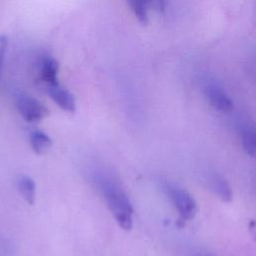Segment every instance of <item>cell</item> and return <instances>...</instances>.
Listing matches in <instances>:
<instances>
[{
	"label": "cell",
	"mask_w": 256,
	"mask_h": 256,
	"mask_svg": "<svg viewBox=\"0 0 256 256\" xmlns=\"http://www.w3.org/2000/svg\"><path fill=\"white\" fill-rule=\"evenodd\" d=\"M102 187L116 222L122 229L130 230L133 225V209L127 195L117 184L110 181H104Z\"/></svg>",
	"instance_id": "obj_1"
},
{
	"label": "cell",
	"mask_w": 256,
	"mask_h": 256,
	"mask_svg": "<svg viewBox=\"0 0 256 256\" xmlns=\"http://www.w3.org/2000/svg\"><path fill=\"white\" fill-rule=\"evenodd\" d=\"M16 107L22 118L27 122L40 121L49 114L44 104L26 94H19L16 97Z\"/></svg>",
	"instance_id": "obj_2"
},
{
	"label": "cell",
	"mask_w": 256,
	"mask_h": 256,
	"mask_svg": "<svg viewBox=\"0 0 256 256\" xmlns=\"http://www.w3.org/2000/svg\"><path fill=\"white\" fill-rule=\"evenodd\" d=\"M171 199L175 205L181 221L191 220L197 213V203L186 190L174 188L171 191Z\"/></svg>",
	"instance_id": "obj_3"
},
{
	"label": "cell",
	"mask_w": 256,
	"mask_h": 256,
	"mask_svg": "<svg viewBox=\"0 0 256 256\" xmlns=\"http://www.w3.org/2000/svg\"><path fill=\"white\" fill-rule=\"evenodd\" d=\"M46 92L50 98L62 109L67 112L73 113L76 109V102L74 96L63 86L58 83L47 85Z\"/></svg>",
	"instance_id": "obj_4"
},
{
	"label": "cell",
	"mask_w": 256,
	"mask_h": 256,
	"mask_svg": "<svg viewBox=\"0 0 256 256\" xmlns=\"http://www.w3.org/2000/svg\"><path fill=\"white\" fill-rule=\"evenodd\" d=\"M128 3L134 15L143 24L148 22V11L151 8L163 12L166 7L165 0H128Z\"/></svg>",
	"instance_id": "obj_5"
},
{
	"label": "cell",
	"mask_w": 256,
	"mask_h": 256,
	"mask_svg": "<svg viewBox=\"0 0 256 256\" xmlns=\"http://www.w3.org/2000/svg\"><path fill=\"white\" fill-rule=\"evenodd\" d=\"M206 97L210 105L221 112H230L233 109V102L231 98L219 86L209 84L205 88Z\"/></svg>",
	"instance_id": "obj_6"
},
{
	"label": "cell",
	"mask_w": 256,
	"mask_h": 256,
	"mask_svg": "<svg viewBox=\"0 0 256 256\" xmlns=\"http://www.w3.org/2000/svg\"><path fill=\"white\" fill-rule=\"evenodd\" d=\"M59 71V64L52 56H45L40 62V78L45 85H52L58 83L57 75Z\"/></svg>",
	"instance_id": "obj_7"
},
{
	"label": "cell",
	"mask_w": 256,
	"mask_h": 256,
	"mask_svg": "<svg viewBox=\"0 0 256 256\" xmlns=\"http://www.w3.org/2000/svg\"><path fill=\"white\" fill-rule=\"evenodd\" d=\"M208 182L211 190L225 202H229L232 199V191L230 185L224 177L219 174H211L208 177Z\"/></svg>",
	"instance_id": "obj_8"
},
{
	"label": "cell",
	"mask_w": 256,
	"mask_h": 256,
	"mask_svg": "<svg viewBox=\"0 0 256 256\" xmlns=\"http://www.w3.org/2000/svg\"><path fill=\"white\" fill-rule=\"evenodd\" d=\"M239 128L242 145L245 152L249 156L254 157L256 153V134L254 126L248 122H242L239 125Z\"/></svg>",
	"instance_id": "obj_9"
},
{
	"label": "cell",
	"mask_w": 256,
	"mask_h": 256,
	"mask_svg": "<svg viewBox=\"0 0 256 256\" xmlns=\"http://www.w3.org/2000/svg\"><path fill=\"white\" fill-rule=\"evenodd\" d=\"M17 189L22 198L30 205L35 202L36 187L34 180L27 175H20L17 178Z\"/></svg>",
	"instance_id": "obj_10"
},
{
	"label": "cell",
	"mask_w": 256,
	"mask_h": 256,
	"mask_svg": "<svg viewBox=\"0 0 256 256\" xmlns=\"http://www.w3.org/2000/svg\"><path fill=\"white\" fill-rule=\"evenodd\" d=\"M29 142L32 150L39 155L47 152L52 145L51 138L45 132L40 130H35L30 133Z\"/></svg>",
	"instance_id": "obj_11"
},
{
	"label": "cell",
	"mask_w": 256,
	"mask_h": 256,
	"mask_svg": "<svg viewBox=\"0 0 256 256\" xmlns=\"http://www.w3.org/2000/svg\"><path fill=\"white\" fill-rule=\"evenodd\" d=\"M8 46V39L5 35H0V74H1V69L5 57V53L7 50Z\"/></svg>",
	"instance_id": "obj_12"
},
{
	"label": "cell",
	"mask_w": 256,
	"mask_h": 256,
	"mask_svg": "<svg viewBox=\"0 0 256 256\" xmlns=\"http://www.w3.org/2000/svg\"><path fill=\"white\" fill-rule=\"evenodd\" d=\"M198 256H212V255H209V254H200Z\"/></svg>",
	"instance_id": "obj_13"
}]
</instances>
